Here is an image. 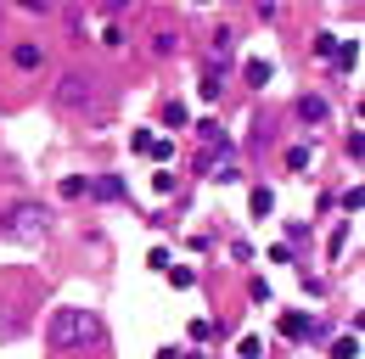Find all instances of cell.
I'll use <instances>...</instances> for the list:
<instances>
[{
	"label": "cell",
	"instance_id": "1",
	"mask_svg": "<svg viewBox=\"0 0 365 359\" xmlns=\"http://www.w3.org/2000/svg\"><path fill=\"white\" fill-rule=\"evenodd\" d=\"M46 343L56 354H68V348H101L107 343V320L96 309H73L68 303V309H56L46 320Z\"/></svg>",
	"mask_w": 365,
	"mask_h": 359
},
{
	"label": "cell",
	"instance_id": "2",
	"mask_svg": "<svg viewBox=\"0 0 365 359\" xmlns=\"http://www.w3.org/2000/svg\"><path fill=\"white\" fill-rule=\"evenodd\" d=\"M56 107H62V113H79L85 124H101V118H107V85H101V73L68 68V73L56 79Z\"/></svg>",
	"mask_w": 365,
	"mask_h": 359
},
{
	"label": "cell",
	"instance_id": "3",
	"mask_svg": "<svg viewBox=\"0 0 365 359\" xmlns=\"http://www.w3.org/2000/svg\"><path fill=\"white\" fill-rule=\"evenodd\" d=\"M56 214H51L46 202H11V208H0V236L6 241H17V247H29V241H40Z\"/></svg>",
	"mask_w": 365,
	"mask_h": 359
},
{
	"label": "cell",
	"instance_id": "4",
	"mask_svg": "<svg viewBox=\"0 0 365 359\" xmlns=\"http://www.w3.org/2000/svg\"><path fill=\"white\" fill-rule=\"evenodd\" d=\"M11 68H23V73L46 68V45H34V40H17V45H11Z\"/></svg>",
	"mask_w": 365,
	"mask_h": 359
},
{
	"label": "cell",
	"instance_id": "5",
	"mask_svg": "<svg viewBox=\"0 0 365 359\" xmlns=\"http://www.w3.org/2000/svg\"><path fill=\"white\" fill-rule=\"evenodd\" d=\"M130 191H124V180L118 175H96L91 180V202H124Z\"/></svg>",
	"mask_w": 365,
	"mask_h": 359
},
{
	"label": "cell",
	"instance_id": "6",
	"mask_svg": "<svg viewBox=\"0 0 365 359\" xmlns=\"http://www.w3.org/2000/svg\"><path fill=\"white\" fill-rule=\"evenodd\" d=\"M135 152H140V157H158V163H169V157H175V146H169V140H158L152 130H135Z\"/></svg>",
	"mask_w": 365,
	"mask_h": 359
},
{
	"label": "cell",
	"instance_id": "7",
	"mask_svg": "<svg viewBox=\"0 0 365 359\" xmlns=\"http://www.w3.org/2000/svg\"><path fill=\"white\" fill-rule=\"evenodd\" d=\"M23 326H29V320L17 314V303H11V298H0V343H11V337H23Z\"/></svg>",
	"mask_w": 365,
	"mask_h": 359
},
{
	"label": "cell",
	"instance_id": "8",
	"mask_svg": "<svg viewBox=\"0 0 365 359\" xmlns=\"http://www.w3.org/2000/svg\"><path fill=\"white\" fill-rule=\"evenodd\" d=\"M298 118L304 124H326V95H298Z\"/></svg>",
	"mask_w": 365,
	"mask_h": 359
},
{
	"label": "cell",
	"instance_id": "9",
	"mask_svg": "<svg viewBox=\"0 0 365 359\" xmlns=\"http://www.w3.org/2000/svg\"><path fill=\"white\" fill-rule=\"evenodd\" d=\"M62 197H68V202H91V180H85V175L62 180Z\"/></svg>",
	"mask_w": 365,
	"mask_h": 359
},
{
	"label": "cell",
	"instance_id": "10",
	"mask_svg": "<svg viewBox=\"0 0 365 359\" xmlns=\"http://www.w3.org/2000/svg\"><path fill=\"white\" fill-rule=\"evenodd\" d=\"M270 73H275V68L264 62V56H253V62H247V85H253V90H259V85H270Z\"/></svg>",
	"mask_w": 365,
	"mask_h": 359
},
{
	"label": "cell",
	"instance_id": "11",
	"mask_svg": "<svg viewBox=\"0 0 365 359\" xmlns=\"http://www.w3.org/2000/svg\"><path fill=\"white\" fill-rule=\"evenodd\" d=\"M331 62H337V68H354V62H360V40H337V51H331Z\"/></svg>",
	"mask_w": 365,
	"mask_h": 359
},
{
	"label": "cell",
	"instance_id": "12",
	"mask_svg": "<svg viewBox=\"0 0 365 359\" xmlns=\"http://www.w3.org/2000/svg\"><path fill=\"white\" fill-rule=\"evenodd\" d=\"M247 208H253V214H270V208H275V191H270V185H253Z\"/></svg>",
	"mask_w": 365,
	"mask_h": 359
},
{
	"label": "cell",
	"instance_id": "13",
	"mask_svg": "<svg viewBox=\"0 0 365 359\" xmlns=\"http://www.w3.org/2000/svg\"><path fill=\"white\" fill-rule=\"evenodd\" d=\"M331 359H360V337H354V331L337 337V343H331Z\"/></svg>",
	"mask_w": 365,
	"mask_h": 359
},
{
	"label": "cell",
	"instance_id": "14",
	"mask_svg": "<svg viewBox=\"0 0 365 359\" xmlns=\"http://www.w3.org/2000/svg\"><path fill=\"white\" fill-rule=\"evenodd\" d=\"M152 51H158V56H175V51H180V34H175V28H163V34L152 40Z\"/></svg>",
	"mask_w": 365,
	"mask_h": 359
},
{
	"label": "cell",
	"instance_id": "15",
	"mask_svg": "<svg viewBox=\"0 0 365 359\" xmlns=\"http://www.w3.org/2000/svg\"><path fill=\"white\" fill-rule=\"evenodd\" d=\"M185 118H191L185 101H169V107H163V124H169V130H185Z\"/></svg>",
	"mask_w": 365,
	"mask_h": 359
},
{
	"label": "cell",
	"instance_id": "16",
	"mask_svg": "<svg viewBox=\"0 0 365 359\" xmlns=\"http://www.w3.org/2000/svg\"><path fill=\"white\" fill-rule=\"evenodd\" d=\"M309 157H315L309 146H287V169H309Z\"/></svg>",
	"mask_w": 365,
	"mask_h": 359
},
{
	"label": "cell",
	"instance_id": "17",
	"mask_svg": "<svg viewBox=\"0 0 365 359\" xmlns=\"http://www.w3.org/2000/svg\"><path fill=\"white\" fill-rule=\"evenodd\" d=\"M152 191H158V197H175V175H169V169H158V175H152Z\"/></svg>",
	"mask_w": 365,
	"mask_h": 359
},
{
	"label": "cell",
	"instance_id": "18",
	"mask_svg": "<svg viewBox=\"0 0 365 359\" xmlns=\"http://www.w3.org/2000/svg\"><path fill=\"white\" fill-rule=\"evenodd\" d=\"M236 354H242V359H264V343H259V337H242Z\"/></svg>",
	"mask_w": 365,
	"mask_h": 359
},
{
	"label": "cell",
	"instance_id": "19",
	"mask_svg": "<svg viewBox=\"0 0 365 359\" xmlns=\"http://www.w3.org/2000/svg\"><path fill=\"white\" fill-rule=\"evenodd\" d=\"M304 331H309V320H298V314H287V320H281V337H304Z\"/></svg>",
	"mask_w": 365,
	"mask_h": 359
},
{
	"label": "cell",
	"instance_id": "20",
	"mask_svg": "<svg viewBox=\"0 0 365 359\" xmlns=\"http://www.w3.org/2000/svg\"><path fill=\"white\" fill-rule=\"evenodd\" d=\"M214 337V320H191V343H208Z\"/></svg>",
	"mask_w": 365,
	"mask_h": 359
},
{
	"label": "cell",
	"instance_id": "21",
	"mask_svg": "<svg viewBox=\"0 0 365 359\" xmlns=\"http://www.w3.org/2000/svg\"><path fill=\"white\" fill-rule=\"evenodd\" d=\"M163 275H169L175 286H197V275H191V269H175V264H169V269H163Z\"/></svg>",
	"mask_w": 365,
	"mask_h": 359
},
{
	"label": "cell",
	"instance_id": "22",
	"mask_svg": "<svg viewBox=\"0 0 365 359\" xmlns=\"http://www.w3.org/2000/svg\"><path fill=\"white\" fill-rule=\"evenodd\" d=\"M11 6H23V11H51V0H11Z\"/></svg>",
	"mask_w": 365,
	"mask_h": 359
},
{
	"label": "cell",
	"instance_id": "23",
	"mask_svg": "<svg viewBox=\"0 0 365 359\" xmlns=\"http://www.w3.org/2000/svg\"><path fill=\"white\" fill-rule=\"evenodd\" d=\"M96 6H101V11H124L130 0H96Z\"/></svg>",
	"mask_w": 365,
	"mask_h": 359
},
{
	"label": "cell",
	"instance_id": "24",
	"mask_svg": "<svg viewBox=\"0 0 365 359\" xmlns=\"http://www.w3.org/2000/svg\"><path fill=\"white\" fill-rule=\"evenodd\" d=\"M197 6H214V0H197Z\"/></svg>",
	"mask_w": 365,
	"mask_h": 359
}]
</instances>
